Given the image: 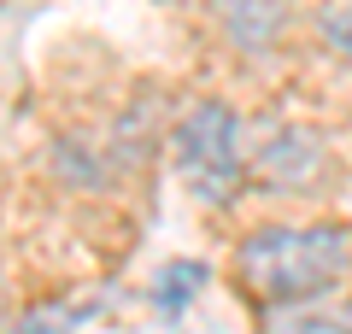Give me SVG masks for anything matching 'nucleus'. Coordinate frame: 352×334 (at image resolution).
Wrapping results in <instances>:
<instances>
[{
	"mask_svg": "<svg viewBox=\"0 0 352 334\" xmlns=\"http://www.w3.org/2000/svg\"><path fill=\"white\" fill-rule=\"evenodd\" d=\"M352 276V229L335 217L311 223H258L235 247V282L258 311L323 305Z\"/></svg>",
	"mask_w": 352,
	"mask_h": 334,
	"instance_id": "obj_1",
	"label": "nucleus"
},
{
	"mask_svg": "<svg viewBox=\"0 0 352 334\" xmlns=\"http://www.w3.org/2000/svg\"><path fill=\"white\" fill-rule=\"evenodd\" d=\"M170 164L200 205H235L252 182L247 124L229 100H194L170 129Z\"/></svg>",
	"mask_w": 352,
	"mask_h": 334,
	"instance_id": "obj_2",
	"label": "nucleus"
},
{
	"mask_svg": "<svg viewBox=\"0 0 352 334\" xmlns=\"http://www.w3.org/2000/svg\"><path fill=\"white\" fill-rule=\"evenodd\" d=\"M252 176H258L270 194H305L329 176V147L317 129H300V124H282L252 147Z\"/></svg>",
	"mask_w": 352,
	"mask_h": 334,
	"instance_id": "obj_3",
	"label": "nucleus"
},
{
	"mask_svg": "<svg viewBox=\"0 0 352 334\" xmlns=\"http://www.w3.org/2000/svg\"><path fill=\"white\" fill-rule=\"evenodd\" d=\"M217 24L241 53H270L288 30V0H217Z\"/></svg>",
	"mask_w": 352,
	"mask_h": 334,
	"instance_id": "obj_4",
	"label": "nucleus"
},
{
	"mask_svg": "<svg viewBox=\"0 0 352 334\" xmlns=\"http://www.w3.org/2000/svg\"><path fill=\"white\" fill-rule=\"evenodd\" d=\"M258 334H346L340 305H282V311H258Z\"/></svg>",
	"mask_w": 352,
	"mask_h": 334,
	"instance_id": "obj_5",
	"label": "nucleus"
},
{
	"mask_svg": "<svg viewBox=\"0 0 352 334\" xmlns=\"http://www.w3.org/2000/svg\"><path fill=\"white\" fill-rule=\"evenodd\" d=\"M200 287H206V264H194V258H176V264H164L159 270V282H153V305L164 311V317H182V311L200 299Z\"/></svg>",
	"mask_w": 352,
	"mask_h": 334,
	"instance_id": "obj_6",
	"label": "nucleus"
},
{
	"mask_svg": "<svg viewBox=\"0 0 352 334\" xmlns=\"http://www.w3.org/2000/svg\"><path fill=\"white\" fill-rule=\"evenodd\" d=\"M94 317V299H53V305H36L24 311V322H18V334H76L82 322Z\"/></svg>",
	"mask_w": 352,
	"mask_h": 334,
	"instance_id": "obj_7",
	"label": "nucleus"
},
{
	"mask_svg": "<svg viewBox=\"0 0 352 334\" xmlns=\"http://www.w3.org/2000/svg\"><path fill=\"white\" fill-rule=\"evenodd\" d=\"M317 36L335 59H352V0H329L323 12H317Z\"/></svg>",
	"mask_w": 352,
	"mask_h": 334,
	"instance_id": "obj_8",
	"label": "nucleus"
},
{
	"mask_svg": "<svg viewBox=\"0 0 352 334\" xmlns=\"http://www.w3.org/2000/svg\"><path fill=\"white\" fill-rule=\"evenodd\" d=\"M340 317H346V334H352V299H346V305H340Z\"/></svg>",
	"mask_w": 352,
	"mask_h": 334,
	"instance_id": "obj_9",
	"label": "nucleus"
}]
</instances>
